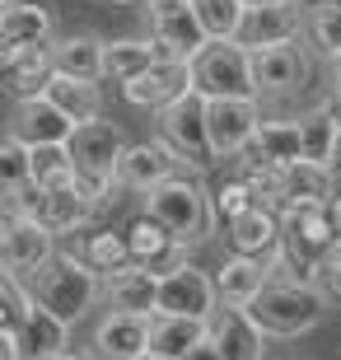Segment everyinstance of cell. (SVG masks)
<instances>
[{"label": "cell", "instance_id": "obj_8", "mask_svg": "<svg viewBox=\"0 0 341 360\" xmlns=\"http://www.w3.org/2000/svg\"><path fill=\"white\" fill-rule=\"evenodd\" d=\"M210 117V146L215 160H238L248 155L262 127V98H206Z\"/></svg>", "mask_w": 341, "mask_h": 360}, {"label": "cell", "instance_id": "obj_10", "mask_svg": "<svg viewBox=\"0 0 341 360\" xmlns=\"http://www.w3.org/2000/svg\"><path fill=\"white\" fill-rule=\"evenodd\" d=\"M150 314H127V309H103L89 333V356L94 360H141L150 351Z\"/></svg>", "mask_w": 341, "mask_h": 360}, {"label": "cell", "instance_id": "obj_42", "mask_svg": "<svg viewBox=\"0 0 341 360\" xmlns=\"http://www.w3.org/2000/svg\"><path fill=\"white\" fill-rule=\"evenodd\" d=\"M341 271V234L328 243V253L318 257V281H328V276H337Z\"/></svg>", "mask_w": 341, "mask_h": 360}, {"label": "cell", "instance_id": "obj_11", "mask_svg": "<svg viewBox=\"0 0 341 360\" xmlns=\"http://www.w3.org/2000/svg\"><path fill=\"white\" fill-rule=\"evenodd\" d=\"M56 229H47L42 220H33V215H5V225H0V262H5V271H33L42 267V262H52L61 248H56Z\"/></svg>", "mask_w": 341, "mask_h": 360}, {"label": "cell", "instance_id": "obj_29", "mask_svg": "<svg viewBox=\"0 0 341 360\" xmlns=\"http://www.w3.org/2000/svg\"><path fill=\"white\" fill-rule=\"evenodd\" d=\"M210 337V319H187V314H155V328H150V351H164V356L183 360L187 351Z\"/></svg>", "mask_w": 341, "mask_h": 360}, {"label": "cell", "instance_id": "obj_46", "mask_svg": "<svg viewBox=\"0 0 341 360\" xmlns=\"http://www.w3.org/2000/svg\"><path fill=\"white\" fill-rule=\"evenodd\" d=\"M304 14H314V10H328V5H337V0H295Z\"/></svg>", "mask_w": 341, "mask_h": 360}, {"label": "cell", "instance_id": "obj_4", "mask_svg": "<svg viewBox=\"0 0 341 360\" xmlns=\"http://www.w3.org/2000/svg\"><path fill=\"white\" fill-rule=\"evenodd\" d=\"M159 117V141L178 155V160L192 169V174H201V169H210L215 164V146H210V117H206V94H183L178 103H169L164 112H155Z\"/></svg>", "mask_w": 341, "mask_h": 360}, {"label": "cell", "instance_id": "obj_22", "mask_svg": "<svg viewBox=\"0 0 341 360\" xmlns=\"http://www.w3.org/2000/svg\"><path fill=\"white\" fill-rule=\"evenodd\" d=\"M103 304L108 309H127V314H159V276L150 267H127L117 276L103 281Z\"/></svg>", "mask_w": 341, "mask_h": 360}, {"label": "cell", "instance_id": "obj_28", "mask_svg": "<svg viewBox=\"0 0 341 360\" xmlns=\"http://www.w3.org/2000/svg\"><path fill=\"white\" fill-rule=\"evenodd\" d=\"M155 61H159V42L155 38H108L103 75L112 84H127V80H136L141 70H150Z\"/></svg>", "mask_w": 341, "mask_h": 360}, {"label": "cell", "instance_id": "obj_40", "mask_svg": "<svg viewBox=\"0 0 341 360\" xmlns=\"http://www.w3.org/2000/svg\"><path fill=\"white\" fill-rule=\"evenodd\" d=\"M0 178H5V192H19V187L33 183V146L28 141L5 136V146H0Z\"/></svg>", "mask_w": 341, "mask_h": 360}, {"label": "cell", "instance_id": "obj_43", "mask_svg": "<svg viewBox=\"0 0 341 360\" xmlns=\"http://www.w3.org/2000/svg\"><path fill=\"white\" fill-rule=\"evenodd\" d=\"M183 360H224V347L215 342V337H206V342H197V347L187 351Z\"/></svg>", "mask_w": 341, "mask_h": 360}, {"label": "cell", "instance_id": "obj_33", "mask_svg": "<svg viewBox=\"0 0 341 360\" xmlns=\"http://www.w3.org/2000/svg\"><path fill=\"white\" fill-rule=\"evenodd\" d=\"M243 183L252 187V197L262 201V206H285V164H271L262 160L257 150H248V155H238V169H234Z\"/></svg>", "mask_w": 341, "mask_h": 360}, {"label": "cell", "instance_id": "obj_39", "mask_svg": "<svg viewBox=\"0 0 341 360\" xmlns=\"http://www.w3.org/2000/svg\"><path fill=\"white\" fill-rule=\"evenodd\" d=\"M257 206V197H252V187L243 183L238 174H229L224 183L210 187V211H215V220L220 225H229V220H238L243 211H252Z\"/></svg>", "mask_w": 341, "mask_h": 360}, {"label": "cell", "instance_id": "obj_24", "mask_svg": "<svg viewBox=\"0 0 341 360\" xmlns=\"http://www.w3.org/2000/svg\"><path fill=\"white\" fill-rule=\"evenodd\" d=\"M210 337L224 347V360H262L266 356V337L252 328V319L243 314V309H224L220 304V314L210 319Z\"/></svg>", "mask_w": 341, "mask_h": 360}, {"label": "cell", "instance_id": "obj_36", "mask_svg": "<svg viewBox=\"0 0 341 360\" xmlns=\"http://www.w3.org/2000/svg\"><path fill=\"white\" fill-rule=\"evenodd\" d=\"M192 10H197V19H201L210 42H234L248 5H243V0H192Z\"/></svg>", "mask_w": 341, "mask_h": 360}, {"label": "cell", "instance_id": "obj_15", "mask_svg": "<svg viewBox=\"0 0 341 360\" xmlns=\"http://www.w3.org/2000/svg\"><path fill=\"white\" fill-rule=\"evenodd\" d=\"M178 174H187V164L173 155L164 141H131L127 146V155H122V164H117V183L127 187V192H150V187H159V183H169V178H178Z\"/></svg>", "mask_w": 341, "mask_h": 360}, {"label": "cell", "instance_id": "obj_12", "mask_svg": "<svg viewBox=\"0 0 341 360\" xmlns=\"http://www.w3.org/2000/svg\"><path fill=\"white\" fill-rule=\"evenodd\" d=\"M56 42V14L47 0H5L0 5V61L19 56L24 47Z\"/></svg>", "mask_w": 341, "mask_h": 360}, {"label": "cell", "instance_id": "obj_14", "mask_svg": "<svg viewBox=\"0 0 341 360\" xmlns=\"http://www.w3.org/2000/svg\"><path fill=\"white\" fill-rule=\"evenodd\" d=\"M304 28H309V14H304L295 0H285V5H248V14H243L234 42H243L248 52H257V47L300 42Z\"/></svg>", "mask_w": 341, "mask_h": 360}, {"label": "cell", "instance_id": "obj_50", "mask_svg": "<svg viewBox=\"0 0 341 360\" xmlns=\"http://www.w3.org/2000/svg\"><path fill=\"white\" fill-rule=\"evenodd\" d=\"M141 360H178V356H164V351H145Z\"/></svg>", "mask_w": 341, "mask_h": 360}, {"label": "cell", "instance_id": "obj_31", "mask_svg": "<svg viewBox=\"0 0 341 360\" xmlns=\"http://www.w3.org/2000/svg\"><path fill=\"white\" fill-rule=\"evenodd\" d=\"M252 150H257L262 160H271V164H285V169H290V164H300V160H304L300 117H295V122H285V117H262Z\"/></svg>", "mask_w": 341, "mask_h": 360}, {"label": "cell", "instance_id": "obj_44", "mask_svg": "<svg viewBox=\"0 0 341 360\" xmlns=\"http://www.w3.org/2000/svg\"><path fill=\"white\" fill-rule=\"evenodd\" d=\"M328 98L337 103V112H341V56L332 61V84H328Z\"/></svg>", "mask_w": 341, "mask_h": 360}, {"label": "cell", "instance_id": "obj_9", "mask_svg": "<svg viewBox=\"0 0 341 360\" xmlns=\"http://www.w3.org/2000/svg\"><path fill=\"white\" fill-rule=\"evenodd\" d=\"M159 314H187V319H215L220 314V285L206 267L183 262L178 271L159 276Z\"/></svg>", "mask_w": 341, "mask_h": 360}, {"label": "cell", "instance_id": "obj_37", "mask_svg": "<svg viewBox=\"0 0 341 360\" xmlns=\"http://www.w3.org/2000/svg\"><path fill=\"white\" fill-rule=\"evenodd\" d=\"M304 42L314 47V56H323V61H337L341 56V0L337 5H328V10H314L309 14V28H304Z\"/></svg>", "mask_w": 341, "mask_h": 360}, {"label": "cell", "instance_id": "obj_27", "mask_svg": "<svg viewBox=\"0 0 341 360\" xmlns=\"http://www.w3.org/2000/svg\"><path fill=\"white\" fill-rule=\"evenodd\" d=\"M84 262H89L98 276H117V271H127L136 262L131 257V243H127V229H112V225H103V229H89L84 239H79V248H75Z\"/></svg>", "mask_w": 341, "mask_h": 360}, {"label": "cell", "instance_id": "obj_6", "mask_svg": "<svg viewBox=\"0 0 341 360\" xmlns=\"http://www.w3.org/2000/svg\"><path fill=\"white\" fill-rule=\"evenodd\" d=\"M197 94L206 98H257L252 80V52L243 42H206L197 56Z\"/></svg>", "mask_w": 341, "mask_h": 360}, {"label": "cell", "instance_id": "obj_26", "mask_svg": "<svg viewBox=\"0 0 341 360\" xmlns=\"http://www.w3.org/2000/svg\"><path fill=\"white\" fill-rule=\"evenodd\" d=\"M103 80H75V75H61L56 70L52 84H47V98H52L61 112H66L70 122H98L103 117V89H98Z\"/></svg>", "mask_w": 341, "mask_h": 360}, {"label": "cell", "instance_id": "obj_21", "mask_svg": "<svg viewBox=\"0 0 341 360\" xmlns=\"http://www.w3.org/2000/svg\"><path fill=\"white\" fill-rule=\"evenodd\" d=\"M52 75H56L52 42H42V47H24L19 56L0 61V80H5V94H10L14 103H19V98H33V94H47Z\"/></svg>", "mask_w": 341, "mask_h": 360}, {"label": "cell", "instance_id": "obj_3", "mask_svg": "<svg viewBox=\"0 0 341 360\" xmlns=\"http://www.w3.org/2000/svg\"><path fill=\"white\" fill-rule=\"evenodd\" d=\"M141 201H145V215H155L159 225H169L173 234H178V239H187L192 248H197V243H206L215 211H210V192L192 174H178V178H169V183L150 187Z\"/></svg>", "mask_w": 341, "mask_h": 360}, {"label": "cell", "instance_id": "obj_52", "mask_svg": "<svg viewBox=\"0 0 341 360\" xmlns=\"http://www.w3.org/2000/svg\"><path fill=\"white\" fill-rule=\"evenodd\" d=\"M332 169H337V174H341V146H337V160H332Z\"/></svg>", "mask_w": 341, "mask_h": 360}, {"label": "cell", "instance_id": "obj_18", "mask_svg": "<svg viewBox=\"0 0 341 360\" xmlns=\"http://www.w3.org/2000/svg\"><path fill=\"white\" fill-rule=\"evenodd\" d=\"M150 38L159 42V56H183V61H192V56L210 42L206 28H201V19H197V10H192V0L150 14Z\"/></svg>", "mask_w": 341, "mask_h": 360}, {"label": "cell", "instance_id": "obj_1", "mask_svg": "<svg viewBox=\"0 0 341 360\" xmlns=\"http://www.w3.org/2000/svg\"><path fill=\"white\" fill-rule=\"evenodd\" d=\"M24 281H28V290H33V300L42 309H52L56 319H66L70 328L84 323L94 309L103 304V276L79 253H56L52 262L24 271Z\"/></svg>", "mask_w": 341, "mask_h": 360}, {"label": "cell", "instance_id": "obj_45", "mask_svg": "<svg viewBox=\"0 0 341 360\" xmlns=\"http://www.w3.org/2000/svg\"><path fill=\"white\" fill-rule=\"evenodd\" d=\"M318 285L328 290V300H332V304H341V271H337V276H328V281H318Z\"/></svg>", "mask_w": 341, "mask_h": 360}, {"label": "cell", "instance_id": "obj_20", "mask_svg": "<svg viewBox=\"0 0 341 360\" xmlns=\"http://www.w3.org/2000/svg\"><path fill=\"white\" fill-rule=\"evenodd\" d=\"M224 239H229V253H248V257H266L271 262L281 253V211L276 206H252L238 220L224 225Z\"/></svg>", "mask_w": 341, "mask_h": 360}, {"label": "cell", "instance_id": "obj_25", "mask_svg": "<svg viewBox=\"0 0 341 360\" xmlns=\"http://www.w3.org/2000/svg\"><path fill=\"white\" fill-rule=\"evenodd\" d=\"M52 52H56V70H61V75H75V80H108V75H103L108 38H94V33H66V38L52 42Z\"/></svg>", "mask_w": 341, "mask_h": 360}, {"label": "cell", "instance_id": "obj_23", "mask_svg": "<svg viewBox=\"0 0 341 360\" xmlns=\"http://www.w3.org/2000/svg\"><path fill=\"white\" fill-rule=\"evenodd\" d=\"M300 136H304V160L314 164H328L337 160V146H341V112L332 98H323L318 108L300 112Z\"/></svg>", "mask_w": 341, "mask_h": 360}, {"label": "cell", "instance_id": "obj_17", "mask_svg": "<svg viewBox=\"0 0 341 360\" xmlns=\"http://www.w3.org/2000/svg\"><path fill=\"white\" fill-rule=\"evenodd\" d=\"M10 136H19L28 146H66L70 136H75V122H70L47 94H33V98H19V103H14Z\"/></svg>", "mask_w": 341, "mask_h": 360}, {"label": "cell", "instance_id": "obj_48", "mask_svg": "<svg viewBox=\"0 0 341 360\" xmlns=\"http://www.w3.org/2000/svg\"><path fill=\"white\" fill-rule=\"evenodd\" d=\"M42 360H94L89 351H56V356H42Z\"/></svg>", "mask_w": 341, "mask_h": 360}, {"label": "cell", "instance_id": "obj_41", "mask_svg": "<svg viewBox=\"0 0 341 360\" xmlns=\"http://www.w3.org/2000/svg\"><path fill=\"white\" fill-rule=\"evenodd\" d=\"M0 360H28V347H24L19 328H0Z\"/></svg>", "mask_w": 341, "mask_h": 360}, {"label": "cell", "instance_id": "obj_38", "mask_svg": "<svg viewBox=\"0 0 341 360\" xmlns=\"http://www.w3.org/2000/svg\"><path fill=\"white\" fill-rule=\"evenodd\" d=\"M33 290H28V281L19 271H5L0 276V328H24L28 314H33Z\"/></svg>", "mask_w": 341, "mask_h": 360}, {"label": "cell", "instance_id": "obj_5", "mask_svg": "<svg viewBox=\"0 0 341 360\" xmlns=\"http://www.w3.org/2000/svg\"><path fill=\"white\" fill-rule=\"evenodd\" d=\"M314 47L309 42H281V47H257L252 52V80L257 98H295L314 89Z\"/></svg>", "mask_w": 341, "mask_h": 360}, {"label": "cell", "instance_id": "obj_2", "mask_svg": "<svg viewBox=\"0 0 341 360\" xmlns=\"http://www.w3.org/2000/svg\"><path fill=\"white\" fill-rule=\"evenodd\" d=\"M328 309H332L328 290L314 281H271L243 314L262 337H304L328 319Z\"/></svg>", "mask_w": 341, "mask_h": 360}, {"label": "cell", "instance_id": "obj_51", "mask_svg": "<svg viewBox=\"0 0 341 360\" xmlns=\"http://www.w3.org/2000/svg\"><path fill=\"white\" fill-rule=\"evenodd\" d=\"M243 5H285V0H243Z\"/></svg>", "mask_w": 341, "mask_h": 360}, {"label": "cell", "instance_id": "obj_16", "mask_svg": "<svg viewBox=\"0 0 341 360\" xmlns=\"http://www.w3.org/2000/svg\"><path fill=\"white\" fill-rule=\"evenodd\" d=\"M127 131L117 122H79L75 136H70V155H75L79 174H103V178H117V164L127 155Z\"/></svg>", "mask_w": 341, "mask_h": 360}, {"label": "cell", "instance_id": "obj_30", "mask_svg": "<svg viewBox=\"0 0 341 360\" xmlns=\"http://www.w3.org/2000/svg\"><path fill=\"white\" fill-rule=\"evenodd\" d=\"M38 220L47 229H56V234H79V229H89L94 220H98V206H94L79 187H66V192H47Z\"/></svg>", "mask_w": 341, "mask_h": 360}, {"label": "cell", "instance_id": "obj_13", "mask_svg": "<svg viewBox=\"0 0 341 360\" xmlns=\"http://www.w3.org/2000/svg\"><path fill=\"white\" fill-rule=\"evenodd\" d=\"M127 243H131V257L136 267H150L155 276H164V271H178L183 262H192V243L178 239L169 225H159L155 215H136L131 225H127Z\"/></svg>", "mask_w": 341, "mask_h": 360}, {"label": "cell", "instance_id": "obj_7", "mask_svg": "<svg viewBox=\"0 0 341 360\" xmlns=\"http://www.w3.org/2000/svg\"><path fill=\"white\" fill-rule=\"evenodd\" d=\"M197 89V66L183 56H159L150 70H141L136 80L122 84V98L141 112H164L169 103H178L183 94Z\"/></svg>", "mask_w": 341, "mask_h": 360}, {"label": "cell", "instance_id": "obj_35", "mask_svg": "<svg viewBox=\"0 0 341 360\" xmlns=\"http://www.w3.org/2000/svg\"><path fill=\"white\" fill-rule=\"evenodd\" d=\"M33 183L42 192H66V187L79 183V164L66 146H33Z\"/></svg>", "mask_w": 341, "mask_h": 360}, {"label": "cell", "instance_id": "obj_47", "mask_svg": "<svg viewBox=\"0 0 341 360\" xmlns=\"http://www.w3.org/2000/svg\"><path fill=\"white\" fill-rule=\"evenodd\" d=\"M145 14H155V10H169V5H187V0H141Z\"/></svg>", "mask_w": 341, "mask_h": 360}, {"label": "cell", "instance_id": "obj_19", "mask_svg": "<svg viewBox=\"0 0 341 360\" xmlns=\"http://www.w3.org/2000/svg\"><path fill=\"white\" fill-rule=\"evenodd\" d=\"M215 285H220L224 309H248L271 285V262L266 257H248V253H229L215 267Z\"/></svg>", "mask_w": 341, "mask_h": 360}, {"label": "cell", "instance_id": "obj_32", "mask_svg": "<svg viewBox=\"0 0 341 360\" xmlns=\"http://www.w3.org/2000/svg\"><path fill=\"white\" fill-rule=\"evenodd\" d=\"M24 333V347H28V360H42V356H56V351H70V323L56 319L52 309L33 304L28 323L19 328Z\"/></svg>", "mask_w": 341, "mask_h": 360}, {"label": "cell", "instance_id": "obj_53", "mask_svg": "<svg viewBox=\"0 0 341 360\" xmlns=\"http://www.w3.org/2000/svg\"><path fill=\"white\" fill-rule=\"evenodd\" d=\"M108 5H141V0H108Z\"/></svg>", "mask_w": 341, "mask_h": 360}, {"label": "cell", "instance_id": "obj_49", "mask_svg": "<svg viewBox=\"0 0 341 360\" xmlns=\"http://www.w3.org/2000/svg\"><path fill=\"white\" fill-rule=\"evenodd\" d=\"M328 211H332V225H337V234H341V192L328 201Z\"/></svg>", "mask_w": 341, "mask_h": 360}, {"label": "cell", "instance_id": "obj_34", "mask_svg": "<svg viewBox=\"0 0 341 360\" xmlns=\"http://www.w3.org/2000/svg\"><path fill=\"white\" fill-rule=\"evenodd\" d=\"M337 197V169L328 164H314V160H300L285 169V206L290 201H328Z\"/></svg>", "mask_w": 341, "mask_h": 360}]
</instances>
